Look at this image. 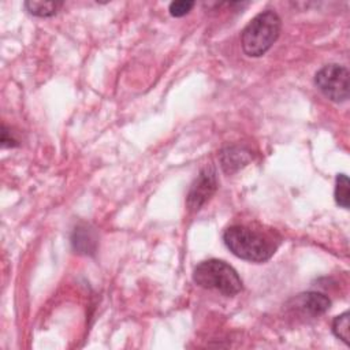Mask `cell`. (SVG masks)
Returning a JSON list of instances; mask_svg holds the SVG:
<instances>
[{
    "label": "cell",
    "mask_w": 350,
    "mask_h": 350,
    "mask_svg": "<svg viewBox=\"0 0 350 350\" xmlns=\"http://www.w3.org/2000/svg\"><path fill=\"white\" fill-rule=\"evenodd\" d=\"M290 306H293V309L299 312L302 316L317 317L329 309L331 301L321 293L306 291L294 297L290 301Z\"/></svg>",
    "instance_id": "6"
},
{
    "label": "cell",
    "mask_w": 350,
    "mask_h": 350,
    "mask_svg": "<svg viewBox=\"0 0 350 350\" xmlns=\"http://www.w3.org/2000/svg\"><path fill=\"white\" fill-rule=\"evenodd\" d=\"M193 7H194V1H191V0H176V1L170 3L168 11L172 16L180 18V16L187 15Z\"/></svg>",
    "instance_id": "12"
},
{
    "label": "cell",
    "mask_w": 350,
    "mask_h": 350,
    "mask_svg": "<svg viewBox=\"0 0 350 350\" xmlns=\"http://www.w3.org/2000/svg\"><path fill=\"white\" fill-rule=\"evenodd\" d=\"M18 139L14 135H10V131L7 130L5 126H3V131H1V146L3 148H14L18 146Z\"/></svg>",
    "instance_id": "13"
},
{
    "label": "cell",
    "mask_w": 350,
    "mask_h": 350,
    "mask_svg": "<svg viewBox=\"0 0 350 350\" xmlns=\"http://www.w3.org/2000/svg\"><path fill=\"white\" fill-rule=\"evenodd\" d=\"M62 5H63L62 1H36V0L25 1V8L27 10V12L40 18H49L56 15Z\"/></svg>",
    "instance_id": "9"
},
{
    "label": "cell",
    "mask_w": 350,
    "mask_h": 350,
    "mask_svg": "<svg viewBox=\"0 0 350 350\" xmlns=\"http://www.w3.org/2000/svg\"><path fill=\"white\" fill-rule=\"evenodd\" d=\"M219 160L224 172L234 174L243 168L252 160V154L250 150H247L246 148L228 146L220 152Z\"/></svg>",
    "instance_id": "7"
},
{
    "label": "cell",
    "mask_w": 350,
    "mask_h": 350,
    "mask_svg": "<svg viewBox=\"0 0 350 350\" xmlns=\"http://www.w3.org/2000/svg\"><path fill=\"white\" fill-rule=\"evenodd\" d=\"M349 321H350V313L346 310L342 314L336 316L332 321V332L336 338H339L343 343L349 345Z\"/></svg>",
    "instance_id": "11"
},
{
    "label": "cell",
    "mask_w": 350,
    "mask_h": 350,
    "mask_svg": "<svg viewBox=\"0 0 350 350\" xmlns=\"http://www.w3.org/2000/svg\"><path fill=\"white\" fill-rule=\"evenodd\" d=\"M71 243L75 252L82 254H93L97 247L96 231L88 224H79L72 231Z\"/></svg>",
    "instance_id": "8"
},
{
    "label": "cell",
    "mask_w": 350,
    "mask_h": 350,
    "mask_svg": "<svg viewBox=\"0 0 350 350\" xmlns=\"http://www.w3.org/2000/svg\"><path fill=\"white\" fill-rule=\"evenodd\" d=\"M349 70L331 63L321 67L314 75V85L331 101L343 103L349 98Z\"/></svg>",
    "instance_id": "4"
},
{
    "label": "cell",
    "mask_w": 350,
    "mask_h": 350,
    "mask_svg": "<svg viewBox=\"0 0 350 350\" xmlns=\"http://www.w3.org/2000/svg\"><path fill=\"white\" fill-rule=\"evenodd\" d=\"M223 241L234 256L252 262L268 261L275 254L279 245V241L271 234L243 224H234L226 228Z\"/></svg>",
    "instance_id": "1"
},
{
    "label": "cell",
    "mask_w": 350,
    "mask_h": 350,
    "mask_svg": "<svg viewBox=\"0 0 350 350\" xmlns=\"http://www.w3.org/2000/svg\"><path fill=\"white\" fill-rule=\"evenodd\" d=\"M282 21L272 10L257 14L242 30L241 44L243 52L250 57L262 56L275 44L280 34Z\"/></svg>",
    "instance_id": "2"
},
{
    "label": "cell",
    "mask_w": 350,
    "mask_h": 350,
    "mask_svg": "<svg viewBox=\"0 0 350 350\" xmlns=\"http://www.w3.org/2000/svg\"><path fill=\"white\" fill-rule=\"evenodd\" d=\"M193 280L202 288L215 290L227 297H232L243 288L238 272L230 264L217 258L204 260L197 264L193 271Z\"/></svg>",
    "instance_id": "3"
},
{
    "label": "cell",
    "mask_w": 350,
    "mask_h": 350,
    "mask_svg": "<svg viewBox=\"0 0 350 350\" xmlns=\"http://www.w3.org/2000/svg\"><path fill=\"white\" fill-rule=\"evenodd\" d=\"M335 201L340 208L347 209L350 205V182L347 175L338 174L335 180Z\"/></svg>",
    "instance_id": "10"
},
{
    "label": "cell",
    "mask_w": 350,
    "mask_h": 350,
    "mask_svg": "<svg viewBox=\"0 0 350 350\" xmlns=\"http://www.w3.org/2000/svg\"><path fill=\"white\" fill-rule=\"evenodd\" d=\"M217 185L219 183H217V176H216L215 168L211 165L202 168L200 171L198 176L191 183L189 193H187L186 205H187L189 211H191V212L200 211L201 206L205 205L206 201H209V198L215 194Z\"/></svg>",
    "instance_id": "5"
}]
</instances>
